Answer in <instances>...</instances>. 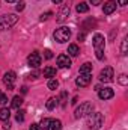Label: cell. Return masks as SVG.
<instances>
[{"label": "cell", "instance_id": "14", "mask_svg": "<svg viewBox=\"0 0 128 130\" xmlns=\"http://www.w3.org/2000/svg\"><path fill=\"white\" fill-rule=\"evenodd\" d=\"M47 130H62V123L59 120H50V124Z\"/></svg>", "mask_w": 128, "mask_h": 130}, {"label": "cell", "instance_id": "17", "mask_svg": "<svg viewBox=\"0 0 128 130\" xmlns=\"http://www.w3.org/2000/svg\"><path fill=\"white\" fill-rule=\"evenodd\" d=\"M9 117H11V110H9L8 107H2V109H0V120H2V121H8Z\"/></svg>", "mask_w": 128, "mask_h": 130}, {"label": "cell", "instance_id": "7", "mask_svg": "<svg viewBox=\"0 0 128 130\" xmlns=\"http://www.w3.org/2000/svg\"><path fill=\"white\" fill-rule=\"evenodd\" d=\"M15 80H17V74H15L14 71H8V73H5V76H3V82H5V85L8 86V89H14V86H15Z\"/></svg>", "mask_w": 128, "mask_h": 130}, {"label": "cell", "instance_id": "31", "mask_svg": "<svg viewBox=\"0 0 128 130\" xmlns=\"http://www.w3.org/2000/svg\"><path fill=\"white\" fill-rule=\"evenodd\" d=\"M44 56H45V59H51V58H53V53H51L50 50H45V52H44Z\"/></svg>", "mask_w": 128, "mask_h": 130}, {"label": "cell", "instance_id": "30", "mask_svg": "<svg viewBox=\"0 0 128 130\" xmlns=\"http://www.w3.org/2000/svg\"><path fill=\"white\" fill-rule=\"evenodd\" d=\"M6 103H8V97L3 95V94H0V104H6Z\"/></svg>", "mask_w": 128, "mask_h": 130}, {"label": "cell", "instance_id": "5", "mask_svg": "<svg viewBox=\"0 0 128 130\" xmlns=\"http://www.w3.org/2000/svg\"><path fill=\"white\" fill-rule=\"evenodd\" d=\"M71 38V29L69 27H60L54 32V39L57 42H66Z\"/></svg>", "mask_w": 128, "mask_h": 130}, {"label": "cell", "instance_id": "39", "mask_svg": "<svg viewBox=\"0 0 128 130\" xmlns=\"http://www.w3.org/2000/svg\"><path fill=\"white\" fill-rule=\"evenodd\" d=\"M51 2H53V3H56V5H57V3H60V2H62V0H51Z\"/></svg>", "mask_w": 128, "mask_h": 130}, {"label": "cell", "instance_id": "10", "mask_svg": "<svg viewBox=\"0 0 128 130\" xmlns=\"http://www.w3.org/2000/svg\"><path fill=\"white\" fill-rule=\"evenodd\" d=\"M57 67L59 68H69L71 67V59L68 55H59L57 56Z\"/></svg>", "mask_w": 128, "mask_h": 130}, {"label": "cell", "instance_id": "11", "mask_svg": "<svg viewBox=\"0 0 128 130\" xmlns=\"http://www.w3.org/2000/svg\"><path fill=\"white\" fill-rule=\"evenodd\" d=\"M113 95H115V91H113L112 88H102V89H99V91H98V97L101 98V100L113 98Z\"/></svg>", "mask_w": 128, "mask_h": 130}, {"label": "cell", "instance_id": "18", "mask_svg": "<svg viewBox=\"0 0 128 130\" xmlns=\"http://www.w3.org/2000/svg\"><path fill=\"white\" fill-rule=\"evenodd\" d=\"M92 73V64L86 62L80 67V74H91Z\"/></svg>", "mask_w": 128, "mask_h": 130}, {"label": "cell", "instance_id": "38", "mask_svg": "<svg viewBox=\"0 0 128 130\" xmlns=\"http://www.w3.org/2000/svg\"><path fill=\"white\" fill-rule=\"evenodd\" d=\"M21 92H23V94H26V92H27V88H26V86H23V88H21Z\"/></svg>", "mask_w": 128, "mask_h": 130}, {"label": "cell", "instance_id": "21", "mask_svg": "<svg viewBox=\"0 0 128 130\" xmlns=\"http://www.w3.org/2000/svg\"><path fill=\"white\" fill-rule=\"evenodd\" d=\"M75 9H77V12L83 14V12H88V11H89V6H88L84 2H81V3H78V5H77V8H75Z\"/></svg>", "mask_w": 128, "mask_h": 130}, {"label": "cell", "instance_id": "1", "mask_svg": "<svg viewBox=\"0 0 128 130\" xmlns=\"http://www.w3.org/2000/svg\"><path fill=\"white\" fill-rule=\"evenodd\" d=\"M102 123H104V117H102V113H99V112H91L89 115H88V120H86V126L89 127L91 130H98L101 126H102Z\"/></svg>", "mask_w": 128, "mask_h": 130}, {"label": "cell", "instance_id": "15", "mask_svg": "<svg viewBox=\"0 0 128 130\" xmlns=\"http://www.w3.org/2000/svg\"><path fill=\"white\" fill-rule=\"evenodd\" d=\"M44 77H47V79L56 77V68H53V67H45V68H44Z\"/></svg>", "mask_w": 128, "mask_h": 130}, {"label": "cell", "instance_id": "6", "mask_svg": "<svg viewBox=\"0 0 128 130\" xmlns=\"http://www.w3.org/2000/svg\"><path fill=\"white\" fill-rule=\"evenodd\" d=\"M113 77H115V74H113V68L112 67H105L99 73V80L104 82V83H110L113 80Z\"/></svg>", "mask_w": 128, "mask_h": 130}, {"label": "cell", "instance_id": "36", "mask_svg": "<svg viewBox=\"0 0 128 130\" xmlns=\"http://www.w3.org/2000/svg\"><path fill=\"white\" fill-rule=\"evenodd\" d=\"M3 129H5V130H9V129H11V126H9V123H5V126H3Z\"/></svg>", "mask_w": 128, "mask_h": 130}, {"label": "cell", "instance_id": "20", "mask_svg": "<svg viewBox=\"0 0 128 130\" xmlns=\"http://www.w3.org/2000/svg\"><path fill=\"white\" fill-rule=\"evenodd\" d=\"M57 104H59L57 98H48V101H47V109H48V110H53Z\"/></svg>", "mask_w": 128, "mask_h": 130}, {"label": "cell", "instance_id": "28", "mask_svg": "<svg viewBox=\"0 0 128 130\" xmlns=\"http://www.w3.org/2000/svg\"><path fill=\"white\" fill-rule=\"evenodd\" d=\"M127 41H128V38L125 36L124 41H122V55H127Z\"/></svg>", "mask_w": 128, "mask_h": 130}, {"label": "cell", "instance_id": "34", "mask_svg": "<svg viewBox=\"0 0 128 130\" xmlns=\"http://www.w3.org/2000/svg\"><path fill=\"white\" fill-rule=\"evenodd\" d=\"M38 76H39V73H38V71H35L33 74H30V79H36Z\"/></svg>", "mask_w": 128, "mask_h": 130}, {"label": "cell", "instance_id": "29", "mask_svg": "<svg viewBox=\"0 0 128 130\" xmlns=\"http://www.w3.org/2000/svg\"><path fill=\"white\" fill-rule=\"evenodd\" d=\"M51 15H53V12H50V11H48V12H45V14H42V15H41V21L48 20V17H51Z\"/></svg>", "mask_w": 128, "mask_h": 130}, {"label": "cell", "instance_id": "23", "mask_svg": "<svg viewBox=\"0 0 128 130\" xmlns=\"http://www.w3.org/2000/svg\"><path fill=\"white\" fill-rule=\"evenodd\" d=\"M118 82H119L121 85H124V86H125V85H128V77L125 76V74H121V76H119V79H118Z\"/></svg>", "mask_w": 128, "mask_h": 130}, {"label": "cell", "instance_id": "19", "mask_svg": "<svg viewBox=\"0 0 128 130\" xmlns=\"http://www.w3.org/2000/svg\"><path fill=\"white\" fill-rule=\"evenodd\" d=\"M23 104V98L20 97V95H15V97L12 98V103H11V106L14 107V109H20V106Z\"/></svg>", "mask_w": 128, "mask_h": 130}, {"label": "cell", "instance_id": "9", "mask_svg": "<svg viewBox=\"0 0 128 130\" xmlns=\"http://www.w3.org/2000/svg\"><path fill=\"white\" fill-rule=\"evenodd\" d=\"M27 62L29 65L32 67V68H38L41 62H42V59H41V55L38 53V52H33L32 55H29V58H27Z\"/></svg>", "mask_w": 128, "mask_h": 130}, {"label": "cell", "instance_id": "16", "mask_svg": "<svg viewBox=\"0 0 128 130\" xmlns=\"http://www.w3.org/2000/svg\"><path fill=\"white\" fill-rule=\"evenodd\" d=\"M68 53H69L71 56H78V55H80V48H78V45H77V44H69V47H68Z\"/></svg>", "mask_w": 128, "mask_h": 130}, {"label": "cell", "instance_id": "35", "mask_svg": "<svg viewBox=\"0 0 128 130\" xmlns=\"http://www.w3.org/2000/svg\"><path fill=\"white\" fill-rule=\"evenodd\" d=\"M30 130H39V126L38 124H32L30 126Z\"/></svg>", "mask_w": 128, "mask_h": 130}, {"label": "cell", "instance_id": "4", "mask_svg": "<svg viewBox=\"0 0 128 130\" xmlns=\"http://www.w3.org/2000/svg\"><path fill=\"white\" fill-rule=\"evenodd\" d=\"M92 109H94V104H92L91 101H84V103H81V104L75 109L74 117H75L77 120L81 118V117H86V115H89V113L92 112Z\"/></svg>", "mask_w": 128, "mask_h": 130}, {"label": "cell", "instance_id": "26", "mask_svg": "<svg viewBox=\"0 0 128 130\" xmlns=\"http://www.w3.org/2000/svg\"><path fill=\"white\" fill-rule=\"evenodd\" d=\"M24 6H26V3H24V0H20V2L17 3V11H18V12H21V11L24 9Z\"/></svg>", "mask_w": 128, "mask_h": 130}, {"label": "cell", "instance_id": "22", "mask_svg": "<svg viewBox=\"0 0 128 130\" xmlns=\"http://www.w3.org/2000/svg\"><path fill=\"white\" fill-rule=\"evenodd\" d=\"M57 86H59V82H57L56 79H50V80H48V89L56 91V89H57Z\"/></svg>", "mask_w": 128, "mask_h": 130}, {"label": "cell", "instance_id": "8", "mask_svg": "<svg viewBox=\"0 0 128 130\" xmlns=\"http://www.w3.org/2000/svg\"><path fill=\"white\" fill-rule=\"evenodd\" d=\"M91 82H92V76H91V74H80V76L75 79V85L80 86V88L88 86Z\"/></svg>", "mask_w": 128, "mask_h": 130}, {"label": "cell", "instance_id": "32", "mask_svg": "<svg viewBox=\"0 0 128 130\" xmlns=\"http://www.w3.org/2000/svg\"><path fill=\"white\" fill-rule=\"evenodd\" d=\"M86 38V33H78V41H83Z\"/></svg>", "mask_w": 128, "mask_h": 130}, {"label": "cell", "instance_id": "25", "mask_svg": "<svg viewBox=\"0 0 128 130\" xmlns=\"http://www.w3.org/2000/svg\"><path fill=\"white\" fill-rule=\"evenodd\" d=\"M57 101H60V106H65L66 104V92H62L60 98H57Z\"/></svg>", "mask_w": 128, "mask_h": 130}, {"label": "cell", "instance_id": "12", "mask_svg": "<svg viewBox=\"0 0 128 130\" xmlns=\"http://www.w3.org/2000/svg\"><path fill=\"white\" fill-rule=\"evenodd\" d=\"M115 11H116V2H115V0H109V2L104 3L102 12H104L105 15H110V14H113Z\"/></svg>", "mask_w": 128, "mask_h": 130}, {"label": "cell", "instance_id": "3", "mask_svg": "<svg viewBox=\"0 0 128 130\" xmlns=\"http://www.w3.org/2000/svg\"><path fill=\"white\" fill-rule=\"evenodd\" d=\"M17 21H18V17H17L15 14L2 15V17H0V30H8V29H11Z\"/></svg>", "mask_w": 128, "mask_h": 130}, {"label": "cell", "instance_id": "33", "mask_svg": "<svg viewBox=\"0 0 128 130\" xmlns=\"http://www.w3.org/2000/svg\"><path fill=\"white\" fill-rule=\"evenodd\" d=\"M118 3H119L121 6H125V5L128 3V0H118Z\"/></svg>", "mask_w": 128, "mask_h": 130}, {"label": "cell", "instance_id": "37", "mask_svg": "<svg viewBox=\"0 0 128 130\" xmlns=\"http://www.w3.org/2000/svg\"><path fill=\"white\" fill-rule=\"evenodd\" d=\"M91 3H92V5H99L101 0H91Z\"/></svg>", "mask_w": 128, "mask_h": 130}, {"label": "cell", "instance_id": "13", "mask_svg": "<svg viewBox=\"0 0 128 130\" xmlns=\"http://www.w3.org/2000/svg\"><path fill=\"white\" fill-rule=\"evenodd\" d=\"M68 15H69V6H62V9L56 15V21L57 23H62V21H65L68 18Z\"/></svg>", "mask_w": 128, "mask_h": 130}, {"label": "cell", "instance_id": "24", "mask_svg": "<svg viewBox=\"0 0 128 130\" xmlns=\"http://www.w3.org/2000/svg\"><path fill=\"white\" fill-rule=\"evenodd\" d=\"M15 118H17L18 123H23V121H24V110H18V113H17Z\"/></svg>", "mask_w": 128, "mask_h": 130}, {"label": "cell", "instance_id": "2", "mask_svg": "<svg viewBox=\"0 0 128 130\" xmlns=\"http://www.w3.org/2000/svg\"><path fill=\"white\" fill-rule=\"evenodd\" d=\"M104 47H105V39L101 33H95L94 35V48H95L96 58L99 61L104 59Z\"/></svg>", "mask_w": 128, "mask_h": 130}, {"label": "cell", "instance_id": "40", "mask_svg": "<svg viewBox=\"0 0 128 130\" xmlns=\"http://www.w3.org/2000/svg\"><path fill=\"white\" fill-rule=\"evenodd\" d=\"M6 2H8V3H12V2H15V0H6Z\"/></svg>", "mask_w": 128, "mask_h": 130}, {"label": "cell", "instance_id": "27", "mask_svg": "<svg viewBox=\"0 0 128 130\" xmlns=\"http://www.w3.org/2000/svg\"><path fill=\"white\" fill-rule=\"evenodd\" d=\"M48 124H50V120H48V118H44V120L41 121L39 127H42V129H47V127H48Z\"/></svg>", "mask_w": 128, "mask_h": 130}]
</instances>
